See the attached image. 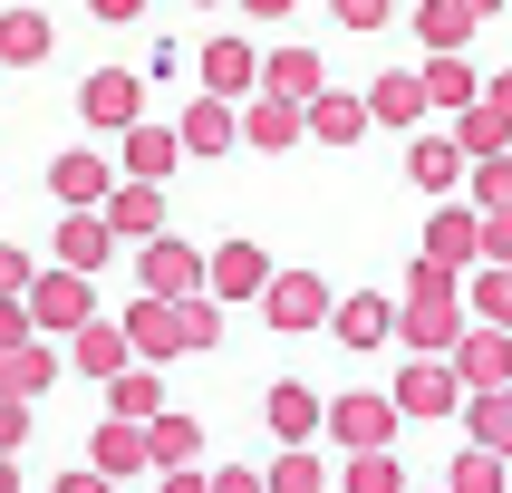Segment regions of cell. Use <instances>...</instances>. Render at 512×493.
Returning <instances> with one entry per match:
<instances>
[{
  "mask_svg": "<svg viewBox=\"0 0 512 493\" xmlns=\"http://www.w3.org/2000/svg\"><path fill=\"white\" fill-rule=\"evenodd\" d=\"M29 290V252H10V242H0V300H20Z\"/></svg>",
  "mask_w": 512,
  "mask_h": 493,
  "instance_id": "obj_44",
  "label": "cell"
},
{
  "mask_svg": "<svg viewBox=\"0 0 512 493\" xmlns=\"http://www.w3.org/2000/svg\"><path fill=\"white\" fill-rule=\"evenodd\" d=\"M329 300H339V290L319 281V271H271V281H261V319H271V329H319Z\"/></svg>",
  "mask_w": 512,
  "mask_h": 493,
  "instance_id": "obj_4",
  "label": "cell"
},
{
  "mask_svg": "<svg viewBox=\"0 0 512 493\" xmlns=\"http://www.w3.org/2000/svg\"><path fill=\"white\" fill-rule=\"evenodd\" d=\"M464 10H474V20H493V10H503V0H464Z\"/></svg>",
  "mask_w": 512,
  "mask_h": 493,
  "instance_id": "obj_50",
  "label": "cell"
},
{
  "mask_svg": "<svg viewBox=\"0 0 512 493\" xmlns=\"http://www.w3.org/2000/svg\"><path fill=\"white\" fill-rule=\"evenodd\" d=\"M232 136L261 145V155H290V145L310 136V116H300V97H271V87H252V97H242V116H232Z\"/></svg>",
  "mask_w": 512,
  "mask_h": 493,
  "instance_id": "obj_2",
  "label": "cell"
},
{
  "mask_svg": "<svg viewBox=\"0 0 512 493\" xmlns=\"http://www.w3.org/2000/svg\"><path fill=\"white\" fill-rule=\"evenodd\" d=\"M348 493H406V464L387 455V445H358V464H348Z\"/></svg>",
  "mask_w": 512,
  "mask_h": 493,
  "instance_id": "obj_36",
  "label": "cell"
},
{
  "mask_svg": "<svg viewBox=\"0 0 512 493\" xmlns=\"http://www.w3.org/2000/svg\"><path fill=\"white\" fill-rule=\"evenodd\" d=\"M0 58H10V68H39V58H49V20H39V10H10V20H0Z\"/></svg>",
  "mask_w": 512,
  "mask_h": 493,
  "instance_id": "obj_34",
  "label": "cell"
},
{
  "mask_svg": "<svg viewBox=\"0 0 512 493\" xmlns=\"http://www.w3.org/2000/svg\"><path fill=\"white\" fill-rule=\"evenodd\" d=\"M319 484H329V474H319V455H310V445H290V455L271 464V493H319Z\"/></svg>",
  "mask_w": 512,
  "mask_h": 493,
  "instance_id": "obj_40",
  "label": "cell"
},
{
  "mask_svg": "<svg viewBox=\"0 0 512 493\" xmlns=\"http://www.w3.org/2000/svg\"><path fill=\"white\" fill-rule=\"evenodd\" d=\"M116 136H126V174H145V184H165L174 165H184V136H174V126H116Z\"/></svg>",
  "mask_w": 512,
  "mask_h": 493,
  "instance_id": "obj_16",
  "label": "cell"
},
{
  "mask_svg": "<svg viewBox=\"0 0 512 493\" xmlns=\"http://www.w3.org/2000/svg\"><path fill=\"white\" fill-rule=\"evenodd\" d=\"M474 310H484L493 329H512V261H484V271H474Z\"/></svg>",
  "mask_w": 512,
  "mask_h": 493,
  "instance_id": "obj_39",
  "label": "cell"
},
{
  "mask_svg": "<svg viewBox=\"0 0 512 493\" xmlns=\"http://www.w3.org/2000/svg\"><path fill=\"white\" fill-rule=\"evenodd\" d=\"M97 213H107V232L145 242V232H165V184H145V174H126V184H107V194H97Z\"/></svg>",
  "mask_w": 512,
  "mask_h": 493,
  "instance_id": "obj_10",
  "label": "cell"
},
{
  "mask_svg": "<svg viewBox=\"0 0 512 493\" xmlns=\"http://www.w3.org/2000/svg\"><path fill=\"white\" fill-rule=\"evenodd\" d=\"M29 329H78L87 310H97V290H87V271H68V261H58L49 281H39V271H29Z\"/></svg>",
  "mask_w": 512,
  "mask_h": 493,
  "instance_id": "obj_5",
  "label": "cell"
},
{
  "mask_svg": "<svg viewBox=\"0 0 512 493\" xmlns=\"http://www.w3.org/2000/svg\"><path fill=\"white\" fill-rule=\"evenodd\" d=\"M68 339H78V377H116L126 358H136V348H126V329H97V319H78Z\"/></svg>",
  "mask_w": 512,
  "mask_h": 493,
  "instance_id": "obj_29",
  "label": "cell"
},
{
  "mask_svg": "<svg viewBox=\"0 0 512 493\" xmlns=\"http://www.w3.org/2000/svg\"><path fill=\"white\" fill-rule=\"evenodd\" d=\"M426 252L455 261V271L474 261V203H445V213H435V223H426Z\"/></svg>",
  "mask_w": 512,
  "mask_h": 493,
  "instance_id": "obj_31",
  "label": "cell"
},
{
  "mask_svg": "<svg viewBox=\"0 0 512 493\" xmlns=\"http://www.w3.org/2000/svg\"><path fill=\"white\" fill-rule=\"evenodd\" d=\"M203 87L242 107V97L261 87V49H252V39H213V49H203Z\"/></svg>",
  "mask_w": 512,
  "mask_h": 493,
  "instance_id": "obj_14",
  "label": "cell"
},
{
  "mask_svg": "<svg viewBox=\"0 0 512 493\" xmlns=\"http://www.w3.org/2000/svg\"><path fill=\"white\" fill-rule=\"evenodd\" d=\"M474 261H512V213H474Z\"/></svg>",
  "mask_w": 512,
  "mask_h": 493,
  "instance_id": "obj_41",
  "label": "cell"
},
{
  "mask_svg": "<svg viewBox=\"0 0 512 493\" xmlns=\"http://www.w3.org/2000/svg\"><path fill=\"white\" fill-rule=\"evenodd\" d=\"M107 406H116V416H155V406H165V377H155V368H136V358H126V368L107 377Z\"/></svg>",
  "mask_w": 512,
  "mask_h": 493,
  "instance_id": "obj_30",
  "label": "cell"
},
{
  "mask_svg": "<svg viewBox=\"0 0 512 493\" xmlns=\"http://www.w3.org/2000/svg\"><path fill=\"white\" fill-rule=\"evenodd\" d=\"M261 416H271V435H281V445H310V435H319V397L300 387V377H281V387L261 397Z\"/></svg>",
  "mask_w": 512,
  "mask_h": 493,
  "instance_id": "obj_20",
  "label": "cell"
},
{
  "mask_svg": "<svg viewBox=\"0 0 512 493\" xmlns=\"http://www.w3.org/2000/svg\"><path fill=\"white\" fill-rule=\"evenodd\" d=\"M455 377L464 387H503L512 377V329H493V319L484 329H455Z\"/></svg>",
  "mask_w": 512,
  "mask_h": 493,
  "instance_id": "obj_11",
  "label": "cell"
},
{
  "mask_svg": "<svg viewBox=\"0 0 512 493\" xmlns=\"http://www.w3.org/2000/svg\"><path fill=\"white\" fill-rule=\"evenodd\" d=\"M261 87H271V97H300V107H310L319 87H329V58H319V49H271V58H261Z\"/></svg>",
  "mask_w": 512,
  "mask_h": 493,
  "instance_id": "obj_15",
  "label": "cell"
},
{
  "mask_svg": "<svg viewBox=\"0 0 512 493\" xmlns=\"http://www.w3.org/2000/svg\"><path fill=\"white\" fill-rule=\"evenodd\" d=\"M329 10H339V29H387L397 20V0H329Z\"/></svg>",
  "mask_w": 512,
  "mask_h": 493,
  "instance_id": "obj_42",
  "label": "cell"
},
{
  "mask_svg": "<svg viewBox=\"0 0 512 493\" xmlns=\"http://www.w3.org/2000/svg\"><path fill=\"white\" fill-rule=\"evenodd\" d=\"M387 397H397V416H455V406H464V377H455V358H445V348H416V358L397 368V387H387Z\"/></svg>",
  "mask_w": 512,
  "mask_h": 493,
  "instance_id": "obj_1",
  "label": "cell"
},
{
  "mask_svg": "<svg viewBox=\"0 0 512 493\" xmlns=\"http://www.w3.org/2000/svg\"><path fill=\"white\" fill-rule=\"evenodd\" d=\"M474 213H512V155H474Z\"/></svg>",
  "mask_w": 512,
  "mask_h": 493,
  "instance_id": "obj_37",
  "label": "cell"
},
{
  "mask_svg": "<svg viewBox=\"0 0 512 493\" xmlns=\"http://www.w3.org/2000/svg\"><path fill=\"white\" fill-rule=\"evenodd\" d=\"M387 329H397V300H387V290H348V300H329V339H339V348H387Z\"/></svg>",
  "mask_w": 512,
  "mask_h": 493,
  "instance_id": "obj_8",
  "label": "cell"
},
{
  "mask_svg": "<svg viewBox=\"0 0 512 493\" xmlns=\"http://www.w3.org/2000/svg\"><path fill=\"white\" fill-rule=\"evenodd\" d=\"M261 281H271L261 242H223V252L203 261V290H213V300H261Z\"/></svg>",
  "mask_w": 512,
  "mask_h": 493,
  "instance_id": "obj_12",
  "label": "cell"
},
{
  "mask_svg": "<svg viewBox=\"0 0 512 493\" xmlns=\"http://www.w3.org/2000/svg\"><path fill=\"white\" fill-rule=\"evenodd\" d=\"M416 39H426V49H464V39H474V10H464V0H426V10H416Z\"/></svg>",
  "mask_w": 512,
  "mask_h": 493,
  "instance_id": "obj_33",
  "label": "cell"
},
{
  "mask_svg": "<svg viewBox=\"0 0 512 493\" xmlns=\"http://www.w3.org/2000/svg\"><path fill=\"white\" fill-rule=\"evenodd\" d=\"M49 387H58V358H49V348H29V339L0 348V397H49Z\"/></svg>",
  "mask_w": 512,
  "mask_h": 493,
  "instance_id": "obj_22",
  "label": "cell"
},
{
  "mask_svg": "<svg viewBox=\"0 0 512 493\" xmlns=\"http://www.w3.org/2000/svg\"><path fill=\"white\" fill-rule=\"evenodd\" d=\"M10 484H20V464H10V455H0V493H10Z\"/></svg>",
  "mask_w": 512,
  "mask_h": 493,
  "instance_id": "obj_49",
  "label": "cell"
},
{
  "mask_svg": "<svg viewBox=\"0 0 512 493\" xmlns=\"http://www.w3.org/2000/svg\"><path fill=\"white\" fill-rule=\"evenodd\" d=\"M97 20H145V0H87Z\"/></svg>",
  "mask_w": 512,
  "mask_h": 493,
  "instance_id": "obj_46",
  "label": "cell"
},
{
  "mask_svg": "<svg viewBox=\"0 0 512 493\" xmlns=\"http://www.w3.org/2000/svg\"><path fill=\"white\" fill-rule=\"evenodd\" d=\"M136 107H145V68H97V78L78 87L87 126H136Z\"/></svg>",
  "mask_w": 512,
  "mask_h": 493,
  "instance_id": "obj_9",
  "label": "cell"
},
{
  "mask_svg": "<svg viewBox=\"0 0 512 493\" xmlns=\"http://www.w3.org/2000/svg\"><path fill=\"white\" fill-rule=\"evenodd\" d=\"M126 348H136V358H174V300L145 290L136 310H126Z\"/></svg>",
  "mask_w": 512,
  "mask_h": 493,
  "instance_id": "obj_27",
  "label": "cell"
},
{
  "mask_svg": "<svg viewBox=\"0 0 512 493\" xmlns=\"http://www.w3.org/2000/svg\"><path fill=\"white\" fill-rule=\"evenodd\" d=\"M300 116H310V136H319V145H358V136H368V97H339V87H319Z\"/></svg>",
  "mask_w": 512,
  "mask_h": 493,
  "instance_id": "obj_17",
  "label": "cell"
},
{
  "mask_svg": "<svg viewBox=\"0 0 512 493\" xmlns=\"http://www.w3.org/2000/svg\"><path fill=\"white\" fill-rule=\"evenodd\" d=\"M445 484H455V493H503V455H493V445H474V455L445 464Z\"/></svg>",
  "mask_w": 512,
  "mask_h": 493,
  "instance_id": "obj_38",
  "label": "cell"
},
{
  "mask_svg": "<svg viewBox=\"0 0 512 493\" xmlns=\"http://www.w3.org/2000/svg\"><path fill=\"white\" fill-rule=\"evenodd\" d=\"M174 136H184V155H232V97H213V87H203L194 107H184V126H174Z\"/></svg>",
  "mask_w": 512,
  "mask_h": 493,
  "instance_id": "obj_19",
  "label": "cell"
},
{
  "mask_svg": "<svg viewBox=\"0 0 512 493\" xmlns=\"http://www.w3.org/2000/svg\"><path fill=\"white\" fill-rule=\"evenodd\" d=\"M20 435H29V397H0V455H20Z\"/></svg>",
  "mask_w": 512,
  "mask_h": 493,
  "instance_id": "obj_43",
  "label": "cell"
},
{
  "mask_svg": "<svg viewBox=\"0 0 512 493\" xmlns=\"http://www.w3.org/2000/svg\"><path fill=\"white\" fill-rule=\"evenodd\" d=\"M464 126H455V145H464V165H474V155H493V145H512V116L503 107H484V97H474V107H455Z\"/></svg>",
  "mask_w": 512,
  "mask_h": 493,
  "instance_id": "obj_32",
  "label": "cell"
},
{
  "mask_svg": "<svg viewBox=\"0 0 512 493\" xmlns=\"http://www.w3.org/2000/svg\"><path fill=\"white\" fill-rule=\"evenodd\" d=\"M368 116L377 126H416V116H426V78H416V68H387V78L368 87Z\"/></svg>",
  "mask_w": 512,
  "mask_h": 493,
  "instance_id": "obj_23",
  "label": "cell"
},
{
  "mask_svg": "<svg viewBox=\"0 0 512 493\" xmlns=\"http://www.w3.org/2000/svg\"><path fill=\"white\" fill-rule=\"evenodd\" d=\"M416 78H426V107H474V97H484V78L464 68V49H426Z\"/></svg>",
  "mask_w": 512,
  "mask_h": 493,
  "instance_id": "obj_18",
  "label": "cell"
},
{
  "mask_svg": "<svg viewBox=\"0 0 512 493\" xmlns=\"http://www.w3.org/2000/svg\"><path fill=\"white\" fill-rule=\"evenodd\" d=\"M242 10H252V20H290V10H300V0H242Z\"/></svg>",
  "mask_w": 512,
  "mask_h": 493,
  "instance_id": "obj_47",
  "label": "cell"
},
{
  "mask_svg": "<svg viewBox=\"0 0 512 493\" xmlns=\"http://www.w3.org/2000/svg\"><path fill=\"white\" fill-rule=\"evenodd\" d=\"M319 426L339 435L348 455H358V445H397V397H377V387H358V397H339V406H319Z\"/></svg>",
  "mask_w": 512,
  "mask_h": 493,
  "instance_id": "obj_3",
  "label": "cell"
},
{
  "mask_svg": "<svg viewBox=\"0 0 512 493\" xmlns=\"http://www.w3.org/2000/svg\"><path fill=\"white\" fill-rule=\"evenodd\" d=\"M464 426H474V445H493V455H512V377L503 387H464Z\"/></svg>",
  "mask_w": 512,
  "mask_h": 493,
  "instance_id": "obj_25",
  "label": "cell"
},
{
  "mask_svg": "<svg viewBox=\"0 0 512 493\" xmlns=\"http://www.w3.org/2000/svg\"><path fill=\"white\" fill-rule=\"evenodd\" d=\"M484 107H503V116H512V68H503V78H493V97H484Z\"/></svg>",
  "mask_w": 512,
  "mask_h": 493,
  "instance_id": "obj_48",
  "label": "cell"
},
{
  "mask_svg": "<svg viewBox=\"0 0 512 493\" xmlns=\"http://www.w3.org/2000/svg\"><path fill=\"white\" fill-rule=\"evenodd\" d=\"M184 455H203V426L155 406V416H145V464H184Z\"/></svg>",
  "mask_w": 512,
  "mask_h": 493,
  "instance_id": "obj_28",
  "label": "cell"
},
{
  "mask_svg": "<svg viewBox=\"0 0 512 493\" xmlns=\"http://www.w3.org/2000/svg\"><path fill=\"white\" fill-rule=\"evenodd\" d=\"M136 281L155 290V300H184V290H203V252H194V242H174V232H145Z\"/></svg>",
  "mask_w": 512,
  "mask_h": 493,
  "instance_id": "obj_6",
  "label": "cell"
},
{
  "mask_svg": "<svg viewBox=\"0 0 512 493\" xmlns=\"http://www.w3.org/2000/svg\"><path fill=\"white\" fill-rule=\"evenodd\" d=\"M107 184H116V174H107V155H87V145L49 165V194H58V203H97Z\"/></svg>",
  "mask_w": 512,
  "mask_h": 493,
  "instance_id": "obj_26",
  "label": "cell"
},
{
  "mask_svg": "<svg viewBox=\"0 0 512 493\" xmlns=\"http://www.w3.org/2000/svg\"><path fill=\"white\" fill-rule=\"evenodd\" d=\"M87 455H97V474H107V484L145 474V416H116V426H97V445H87Z\"/></svg>",
  "mask_w": 512,
  "mask_h": 493,
  "instance_id": "obj_21",
  "label": "cell"
},
{
  "mask_svg": "<svg viewBox=\"0 0 512 493\" xmlns=\"http://www.w3.org/2000/svg\"><path fill=\"white\" fill-rule=\"evenodd\" d=\"M10 339H29V300H0V348Z\"/></svg>",
  "mask_w": 512,
  "mask_h": 493,
  "instance_id": "obj_45",
  "label": "cell"
},
{
  "mask_svg": "<svg viewBox=\"0 0 512 493\" xmlns=\"http://www.w3.org/2000/svg\"><path fill=\"white\" fill-rule=\"evenodd\" d=\"M406 174H416L426 194H455V184H464V145L455 136H416V145H406Z\"/></svg>",
  "mask_w": 512,
  "mask_h": 493,
  "instance_id": "obj_24",
  "label": "cell"
},
{
  "mask_svg": "<svg viewBox=\"0 0 512 493\" xmlns=\"http://www.w3.org/2000/svg\"><path fill=\"white\" fill-rule=\"evenodd\" d=\"M455 329H464V290H406V310H397L406 348H455Z\"/></svg>",
  "mask_w": 512,
  "mask_h": 493,
  "instance_id": "obj_7",
  "label": "cell"
},
{
  "mask_svg": "<svg viewBox=\"0 0 512 493\" xmlns=\"http://www.w3.org/2000/svg\"><path fill=\"white\" fill-rule=\"evenodd\" d=\"M213 339H223V310H213L203 290H184V300H174V348H213Z\"/></svg>",
  "mask_w": 512,
  "mask_h": 493,
  "instance_id": "obj_35",
  "label": "cell"
},
{
  "mask_svg": "<svg viewBox=\"0 0 512 493\" xmlns=\"http://www.w3.org/2000/svg\"><path fill=\"white\" fill-rule=\"evenodd\" d=\"M107 252H116L107 213H97V203H68V223H58V261H68V271H107Z\"/></svg>",
  "mask_w": 512,
  "mask_h": 493,
  "instance_id": "obj_13",
  "label": "cell"
}]
</instances>
